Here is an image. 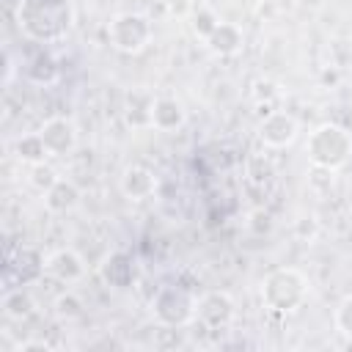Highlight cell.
<instances>
[{
	"label": "cell",
	"mask_w": 352,
	"mask_h": 352,
	"mask_svg": "<svg viewBox=\"0 0 352 352\" xmlns=\"http://www.w3.org/2000/svg\"><path fill=\"white\" fill-rule=\"evenodd\" d=\"M74 25L72 0H19L16 28L36 44H55L66 38Z\"/></svg>",
	"instance_id": "1"
},
{
	"label": "cell",
	"mask_w": 352,
	"mask_h": 352,
	"mask_svg": "<svg viewBox=\"0 0 352 352\" xmlns=\"http://www.w3.org/2000/svg\"><path fill=\"white\" fill-rule=\"evenodd\" d=\"M261 302L272 314H294L305 305L311 283L308 278L294 267H278L264 275L261 280Z\"/></svg>",
	"instance_id": "2"
},
{
	"label": "cell",
	"mask_w": 352,
	"mask_h": 352,
	"mask_svg": "<svg viewBox=\"0 0 352 352\" xmlns=\"http://www.w3.org/2000/svg\"><path fill=\"white\" fill-rule=\"evenodd\" d=\"M305 154L316 168L341 170L352 160V132L344 124L324 121L311 129L305 140Z\"/></svg>",
	"instance_id": "3"
},
{
	"label": "cell",
	"mask_w": 352,
	"mask_h": 352,
	"mask_svg": "<svg viewBox=\"0 0 352 352\" xmlns=\"http://www.w3.org/2000/svg\"><path fill=\"white\" fill-rule=\"evenodd\" d=\"M195 308L198 297L179 283H165L151 297V316L162 327H187L190 322H195Z\"/></svg>",
	"instance_id": "4"
},
{
	"label": "cell",
	"mask_w": 352,
	"mask_h": 352,
	"mask_svg": "<svg viewBox=\"0 0 352 352\" xmlns=\"http://www.w3.org/2000/svg\"><path fill=\"white\" fill-rule=\"evenodd\" d=\"M154 38V25L140 11H121L107 22V41L124 55L143 52Z\"/></svg>",
	"instance_id": "5"
},
{
	"label": "cell",
	"mask_w": 352,
	"mask_h": 352,
	"mask_svg": "<svg viewBox=\"0 0 352 352\" xmlns=\"http://www.w3.org/2000/svg\"><path fill=\"white\" fill-rule=\"evenodd\" d=\"M236 316V302L228 292L223 289H212L204 292L198 297V308H195V319L206 327V330H223L234 322Z\"/></svg>",
	"instance_id": "6"
},
{
	"label": "cell",
	"mask_w": 352,
	"mask_h": 352,
	"mask_svg": "<svg viewBox=\"0 0 352 352\" xmlns=\"http://www.w3.org/2000/svg\"><path fill=\"white\" fill-rule=\"evenodd\" d=\"M38 135L44 140V148L50 157H66L77 148L80 140V129L74 124V118L69 116H52L38 126Z\"/></svg>",
	"instance_id": "7"
},
{
	"label": "cell",
	"mask_w": 352,
	"mask_h": 352,
	"mask_svg": "<svg viewBox=\"0 0 352 352\" xmlns=\"http://www.w3.org/2000/svg\"><path fill=\"white\" fill-rule=\"evenodd\" d=\"M297 135H300V121L289 110H267L258 124V138L270 148H286L297 140Z\"/></svg>",
	"instance_id": "8"
},
{
	"label": "cell",
	"mask_w": 352,
	"mask_h": 352,
	"mask_svg": "<svg viewBox=\"0 0 352 352\" xmlns=\"http://www.w3.org/2000/svg\"><path fill=\"white\" fill-rule=\"evenodd\" d=\"M47 272V258L36 248H19L8 261H6V289L8 286H28L38 280Z\"/></svg>",
	"instance_id": "9"
},
{
	"label": "cell",
	"mask_w": 352,
	"mask_h": 352,
	"mask_svg": "<svg viewBox=\"0 0 352 352\" xmlns=\"http://www.w3.org/2000/svg\"><path fill=\"white\" fill-rule=\"evenodd\" d=\"M85 258L74 248H58L47 256V275L60 280V283H77L85 278Z\"/></svg>",
	"instance_id": "10"
},
{
	"label": "cell",
	"mask_w": 352,
	"mask_h": 352,
	"mask_svg": "<svg viewBox=\"0 0 352 352\" xmlns=\"http://www.w3.org/2000/svg\"><path fill=\"white\" fill-rule=\"evenodd\" d=\"M118 187L126 201H148L157 192V176L146 165H129L124 168Z\"/></svg>",
	"instance_id": "11"
},
{
	"label": "cell",
	"mask_w": 352,
	"mask_h": 352,
	"mask_svg": "<svg viewBox=\"0 0 352 352\" xmlns=\"http://www.w3.org/2000/svg\"><path fill=\"white\" fill-rule=\"evenodd\" d=\"M187 121V110L176 96H154L151 102V129L176 132Z\"/></svg>",
	"instance_id": "12"
},
{
	"label": "cell",
	"mask_w": 352,
	"mask_h": 352,
	"mask_svg": "<svg viewBox=\"0 0 352 352\" xmlns=\"http://www.w3.org/2000/svg\"><path fill=\"white\" fill-rule=\"evenodd\" d=\"M99 275H102V280H104L107 286H113V289H126V286H132V280H135V261H132L129 253L113 250V253H107L104 261L99 264Z\"/></svg>",
	"instance_id": "13"
},
{
	"label": "cell",
	"mask_w": 352,
	"mask_h": 352,
	"mask_svg": "<svg viewBox=\"0 0 352 352\" xmlns=\"http://www.w3.org/2000/svg\"><path fill=\"white\" fill-rule=\"evenodd\" d=\"M206 47L220 55V58H231V55H239L242 47H245V30L236 25V22H226L220 19V25L212 30V36L206 38Z\"/></svg>",
	"instance_id": "14"
},
{
	"label": "cell",
	"mask_w": 352,
	"mask_h": 352,
	"mask_svg": "<svg viewBox=\"0 0 352 352\" xmlns=\"http://www.w3.org/2000/svg\"><path fill=\"white\" fill-rule=\"evenodd\" d=\"M80 198H82L80 187L72 179H60L50 192H44V206L50 212H55V214H66V212L77 209Z\"/></svg>",
	"instance_id": "15"
},
{
	"label": "cell",
	"mask_w": 352,
	"mask_h": 352,
	"mask_svg": "<svg viewBox=\"0 0 352 352\" xmlns=\"http://www.w3.org/2000/svg\"><path fill=\"white\" fill-rule=\"evenodd\" d=\"M33 311H36V300H33V294H30L25 286H8V289L3 292V314H6L8 319L22 322V319H28Z\"/></svg>",
	"instance_id": "16"
},
{
	"label": "cell",
	"mask_w": 352,
	"mask_h": 352,
	"mask_svg": "<svg viewBox=\"0 0 352 352\" xmlns=\"http://www.w3.org/2000/svg\"><path fill=\"white\" fill-rule=\"evenodd\" d=\"M25 74H28V80H33V82H38V85H50V82L58 80V63H55V58H52L50 52L38 50V52L28 60Z\"/></svg>",
	"instance_id": "17"
},
{
	"label": "cell",
	"mask_w": 352,
	"mask_h": 352,
	"mask_svg": "<svg viewBox=\"0 0 352 352\" xmlns=\"http://www.w3.org/2000/svg\"><path fill=\"white\" fill-rule=\"evenodd\" d=\"M151 102H154L151 94H146V91H132L129 99H126V110H124L126 121H129L132 126H151Z\"/></svg>",
	"instance_id": "18"
},
{
	"label": "cell",
	"mask_w": 352,
	"mask_h": 352,
	"mask_svg": "<svg viewBox=\"0 0 352 352\" xmlns=\"http://www.w3.org/2000/svg\"><path fill=\"white\" fill-rule=\"evenodd\" d=\"M217 25H220V16H217V11H214L212 6H206V3L192 6V11H190V30H192L201 41H206Z\"/></svg>",
	"instance_id": "19"
},
{
	"label": "cell",
	"mask_w": 352,
	"mask_h": 352,
	"mask_svg": "<svg viewBox=\"0 0 352 352\" xmlns=\"http://www.w3.org/2000/svg\"><path fill=\"white\" fill-rule=\"evenodd\" d=\"M60 179H63V176L58 173V168H55L52 162H47V160L33 162L30 170H28V182H30V187H33L36 192H41V195L50 192Z\"/></svg>",
	"instance_id": "20"
},
{
	"label": "cell",
	"mask_w": 352,
	"mask_h": 352,
	"mask_svg": "<svg viewBox=\"0 0 352 352\" xmlns=\"http://www.w3.org/2000/svg\"><path fill=\"white\" fill-rule=\"evenodd\" d=\"M14 151H16V157H19L25 165H33V162H41V160H47V157H50V154H47V148H44V140H41V135H38V132H28V135L16 138Z\"/></svg>",
	"instance_id": "21"
},
{
	"label": "cell",
	"mask_w": 352,
	"mask_h": 352,
	"mask_svg": "<svg viewBox=\"0 0 352 352\" xmlns=\"http://www.w3.org/2000/svg\"><path fill=\"white\" fill-rule=\"evenodd\" d=\"M52 311H55V316H58V319L72 322V319H80V316H82L85 302H82V297H80L77 292H72V289H69V292H63V294H58V297H55Z\"/></svg>",
	"instance_id": "22"
},
{
	"label": "cell",
	"mask_w": 352,
	"mask_h": 352,
	"mask_svg": "<svg viewBox=\"0 0 352 352\" xmlns=\"http://www.w3.org/2000/svg\"><path fill=\"white\" fill-rule=\"evenodd\" d=\"M253 102L256 104H264V107H272L278 99H280V88H278V82H272V80H258V82H253Z\"/></svg>",
	"instance_id": "23"
},
{
	"label": "cell",
	"mask_w": 352,
	"mask_h": 352,
	"mask_svg": "<svg viewBox=\"0 0 352 352\" xmlns=\"http://www.w3.org/2000/svg\"><path fill=\"white\" fill-rule=\"evenodd\" d=\"M336 330L346 338H352V294H346L336 308Z\"/></svg>",
	"instance_id": "24"
},
{
	"label": "cell",
	"mask_w": 352,
	"mask_h": 352,
	"mask_svg": "<svg viewBox=\"0 0 352 352\" xmlns=\"http://www.w3.org/2000/svg\"><path fill=\"white\" fill-rule=\"evenodd\" d=\"M316 234H319V223H316L314 214H302V217L294 220V236L300 242H314Z\"/></svg>",
	"instance_id": "25"
},
{
	"label": "cell",
	"mask_w": 352,
	"mask_h": 352,
	"mask_svg": "<svg viewBox=\"0 0 352 352\" xmlns=\"http://www.w3.org/2000/svg\"><path fill=\"white\" fill-rule=\"evenodd\" d=\"M14 77V60H11V52H6V85L11 82Z\"/></svg>",
	"instance_id": "26"
}]
</instances>
